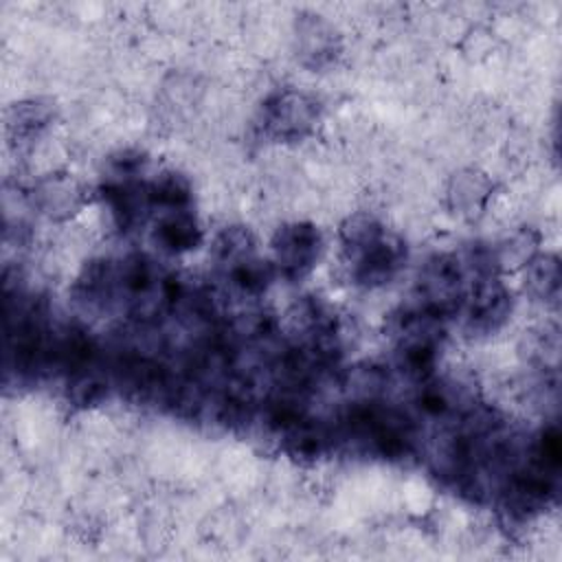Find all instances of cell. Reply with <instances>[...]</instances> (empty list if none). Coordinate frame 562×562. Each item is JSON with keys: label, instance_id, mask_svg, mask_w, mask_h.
Instances as JSON below:
<instances>
[{"label": "cell", "instance_id": "6da1fadb", "mask_svg": "<svg viewBox=\"0 0 562 562\" xmlns=\"http://www.w3.org/2000/svg\"><path fill=\"white\" fill-rule=\"evenodd\" d=\"M340 246L351 279L364 288L389 283L406 259V246L369 213H356L345 220Z\"/></svg>", "mask_w": 562, "mask_h": 562}, {"label": "cell", "instance_id": "7a4b0ae2", "mask_svg": "<svg viewBox=\"0 0 562 562\" xmlns=\"http://www.w3.org/2000/svg\"><path fill=\"white\" fill-rule=\"evenodd\" d=\"M468 290V268L454 255H435L419 274V303L439 316L461 310Z\"/></svg>", "mask_w": 562, "mask_h": 562}, {"label": "cell", "instance_id": "3957f363", "mask_svg": "<svg viewBox=\"0 0 562 562\" xmlns=\"http://www.w3.org/2000/svg\"><path fill=\"white\" fill-rule=\"evenodd\" d=\"M321 114L318 101L299 90L272 94L261 108V132L274 140H299L312 132Z\"/></svg>", "mask_w": 562, "mask_h": 562}, {"label": "cell", "instance_id": "277c9868", "mask_svg": "<svg viewBox=\"0 0 562 562\" xmlns=\"http://www.w3.org/2000/svg\"><path fill=\"white\" fill-rule=\"evenodd\" d=\"M461 310L472 331L492 334L512 314V294L501 281L498 272L472 274Z\"/></svg>", "mask_w": 562, "mask_h": 562}, {"label": "cell", "instance_id": "5b68a950", "mask_svg": "<svg viewBox=\"0 0 562 562\" xmlns=\"http://www.w3.org/2000/svg\"><path fill=\"white\" fill-rule=\"evenodd\" d=\"M323 235L310 222L283 224L272 237V266L288 279H301L318 261Z\"/></svg>", "mask_w": 562, "mask_h": 562}, {"label": "cell", "instance_id": "8992f818", "mask_svg": "<svg viewBox=\"0 0 562 562\" xmlns=\"http://www.w3.org/2000/svg\"><path fill=\"white\" fill-rule=\"evenodd\" d=\"M296 50L305 66L323 68L331 64L340 50L338 35L318 15L301 18L296 26Z\"/></svg>", "mask_w": 562, "mask_h": 562}, {"label": "cell", "instance_id": "52a82bcc", "mask_svg": "<svg viewBox=\"0 0 562 562\" xmlns=\"http://www.w3.org/2000/svg\"><path fill=\"white\" fill-rule=\"evenodd\" d=\"M154 237L167 252H187L202 241V228L189 209L169 211L160 215Z\"/></svg>", "mask_w": 562, "mask_h": 562}, {"label": "cell", "instance_id": "ba28073f", "mask_svg": "<svg viewBox=\"0 0 562 562\" xmlns=\"http://www.w3.org/2000/svg\"><path fill=\"white\" fill-rule=\"evenodd\" d=\"M147 191L151 209H162V213L187 211L193 200L189 180L178 171H162L147 182Z\"/></svg>", "mask_w": 562, "mask_h": 562}, {"label": "cell", "instance_id": "9c48e42d", "mask_svg": "<svg viewBox=\"0 0 562 562\" xmlns=\"http://www.w3.org/2000/svg\"><path fill=\"white\" fill-rule=\"evenodd\" d=\"M53 121V108L46 101L31 99L18 103L9 114V134L15 143H29L37 138Z\"/></svg>", "mask_w": 562, "mask_h": 562}, {"label": "cell", "instance_id": "30bf717a", "mask_svg": "<svg viewBox=\"0 0 562 562\" xmlns=\"http://www.w3.org/2000/svg\"><path fill=\"white\" fill-rule=\"evenodd\" d=\"M560 261L555 255H536L527 261L525 285L536 299L555 305L560 296Z\"/></svg>", "mask_w": 562, "mask_h": 562}, {"label": "cell", "instance_id": "8fae6325", "mask_svg": "<svg viewBox=\"0 0 562 562\" xmlns=\"http://www.w3.org/2000/svg\"><path fill=\"white\" fill-rule=\"evenodd\" d=\"M490 191H492V184L481 173L463 171L452 180L450 200L454 209H459L461 213H468V211L481 209Z\"/></svg>", "mask_w": 562, "mask_h": 562}, {"label": "cell", "instance_id": "7c38bea8", "mask_svg": "<svg viewBox=\"0 0 562 562\" xmlns=\"http://www.w3.org/2000/svg\"><path fill=\"white\" fill-rule=\"evenodd\" d=\"M42 198H44V209H46L50 215L57 213V211L68 213L70 209H75L77 191H75L72 184L55 182V184H48V187L42 191Z\"/></svg>", "mask_w": 562, "mask_h": 562}]
</instances>
